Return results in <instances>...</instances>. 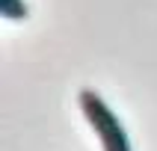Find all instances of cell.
Instances as JSON below:
<instances>
[{
  "mask_svg": "<svg viewBox=\"0 0 157 151\" xmlns=\"http://www.w3.org/2000/svg\"><path fill=\"white\" fill-rule=\"evenodd\" d=\"M0 15L6 21H24L30 15V6L27 0H0Z\"/></svg>",
  "mask_w": 157,
  "mask_h": 151,
  "instance_id": "7a4b0ae2",
  "label": "cell"
},
{
  "mask_svg": "<svg viewBox=\"0 0 157 151\" xmlns=\"http://www.w3.org/2000/svg\"><path fill=\"white\" fill-rule=\"evenodd\" d=\"M77 104H80V113L86 115L89 127L95 130V136H98L104 151H133L124 124L119 122V115L110 110V104L98 95L95 89H80Z\"/></svg>",
  "mask_w": 157,
  "mask_h": 151,
  "instance_id": "6da1fadb",
  "label": "cell"
}]
</instances>
